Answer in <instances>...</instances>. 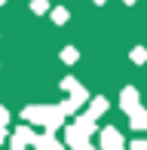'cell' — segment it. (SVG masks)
<instances>
[{"instance_id": "obj_1", "label": "cell", "mask_w": 147, "mask_h": 150, "mask_svg": "<svg viewBox=\"0 0 147 150\" xmlns=\"http://www.w3.org/2000/svg\"><path fill=\"white\" fill-rule=\"evenodd\" d=\"M22 117L28 120V122L46 126V129L52 132V129H58V126H61L64 110H61V104H31V107H25V110H22Z\"/></svg>"}, {"instance_id": "obj_2", "label": "cell", "mask_w": 147, "mask_h": 150, "mask_svg": "<svg viewBox=\"0 0 147 150\" xmlns=\"http://www.w3.org/2000/svg\"><path fill=\"white\" fill-rule=\"evenodd\" d=\"M92 129H95V120H89V117H80L74 126L64 132V141H68V147H83L86 141H89V135H92Z\"/></svg>"}, {"instance_id": "obj_3", "label": "cell", "mask_w": 147, "mask_h": 150, "mask_svg": "<svg viewBox=\"0 0 147 150\" xmlns=\"http://www.w3.org/2000/svg\"><path fill=\"white\" fill-rule=\"evenodd\" d=\"M123 147H126L123 135H119L113 126H107V129L101 132V150H123Z\"/></svg>"}, {"instance_id": "obj_4", "label": "cell", "mask_w": 147, "mask_h": 150, "mask_svg": "<svg viewBox=\"0 0 147 150\" xmlns=\"http://www.w3.org/2000/svg\"><path fill=\"white\" fill-rule=\"evenodd\" d=\"M119 104H123L126 113H132V110L138 107V92L132 89V86H126V89H123V98H119Z\"/></svg>"}, {"instance_id": "obj_5", "label": "cell", "mask_w": 147, "mask_h": 150, "mask_svg": "<svg viewBox=\"0 0 147 150\" xmlns=\"http://www.w3.org/2000/svg\"><path fill=\"white\" fill-rule=\"evenodd\" d=\"M129 120H132V129H138V132H141V129H147V110H144L141 104L129 113Z\"/></svg>"}, {"instance_id": "obj_6", "label": "cell", "mask_w": 147, "mask_h": 150, "mask_svg": "<svg viewBox=\"0 0 147 150\" xmlns=\"http://www.w3.org/2000/svg\"><path fill=\"white\" fill-rule=\"evenodd\" d=\"M104 110H107V98H101V95H98V98H92V104H89V113H86V117H89V120H98Z\"/></svg>"}, {"instance_id": "obj_7", "label": "cell", "mask_w": 147, "mask_h": 150, "mask_svg": "<svg viewBox=\"0 0 147 150\" xmlns=\"http://www.w3.org/2000/svg\"><path fill=\"white\" fill-rule=\"evenodd\" d=\"M132 61H135V64H144V61H147V49H141V46H138V49L132 52Z\"/></svg>"}, {"instance_id": "obj_8", "label": "cell", "mask_w": 147, "mask_h": 150, "mask_svg": "<svg viewBox=\"0 0 147 150\" xmlns=\"http://www.w3.org/2000/svg\"><path fill=\"white\" fill-rule=\"evenodd\" d=\"M61 58L68 61V64H74V61H77V49H64V52H61Z\"/></svg>"}, {"instance_id": "obj_9", "label": "cell", "mask_w": 147, "mask_h": 150, "mask_svg": "<svg viewBox=\"0 0 147 150\" xmlns=\"http://www.w3.org/2000/svg\"><path fill=\"white\" fill-rule=\"evenodd\" d=\"M6 122H9V110H6V107H0V129H3Z\"/></svg>"}, {"instance_id": "obj_10", "label": "cell", "mask_w": 147, "mask_h": 150, "mask_svg": "<svg viewBox=\"0 0 147 150\" xmlns=\"http://www.w3.org/2000/svg\"><path fill=\"white\" fill-rule=\"evenodd\" d=\"M129 150H147V141H132Z\"/></svg>"}, {"instance_id": "obj_11", "label": "cell", "mask_w": 147, "mask_h": 150, "mask_svg": "<svg viewBox=\"0 0 147 150\" xmlns=\"http://www.w3.org/2000/svg\"><path fill=\"white\" fill-rule=\"evenodd\" d=\"M12 150H28V144H22V141H12Z\"/></svg>"}, {"instance_id": "obj_12", "label": "cell", "mask_w": 147, "mask_h": 150, "mask_svg": "<svg viewBox=\"0 0 147 150\" xmlns=\"http://www.w3.org/2000/svg\"><path fill=\"white\" fill-rule=\"evenodd\" d=\"M77 150H95V147H92V144H89V141H86V144H83V147H77Z\"/></svg>"}, {"instance_id": "obj_13", "label": "cell", "mask_w": 147, "mask_h": 150, "mask_svg": "<svg viewBox=\"0 0 147 150\" xmlns=\"http://www.w3.org/2000/svg\"><path fill=\"white\" fill-rule=\"evenodd\" d=\"M0 141H6V126H3V129H0Z\"/></svg>"}, {"instance_id": "obj_14", "label": "cell", "mask_w": 147, "mask_h": 150, "mask_svg": "<svg viewBox=\"0 0 147 150\" xmlns=\"http://www.w3.org/2000/svg\"><path fill=\"white\" fill-rule=\"evenodd\" d=\"M0 3H6V0H0Z\"/></svg>"}]
</instances>
